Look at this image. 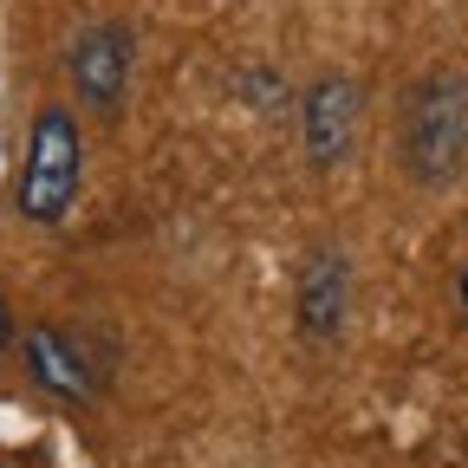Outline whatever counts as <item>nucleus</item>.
Segmentation results:
<instances>
[{"label": "nucleus", "mask_w": 468, "mask_h": 468, "mask_svg": "<svg viewBox=\"0 0 468 468\" xmlns=\"http://www.w3.org/2000/svg\"><path fill=\"white\" fill-rule=\"evenodd\" d=\"M455 300H462V313H468V267H462V280H455Z\"/></svg>", "instance_id": "obj_8"}, {"label": "nucleus", "mask_w": 468, "mask_h": 468, "mask_svg": "<svg viewBox=\"0 0 468 468\" xmlns=\"http://www.w3.org/2000/svg\"><path fill=\"white\" fill-rule=\"evenodd\" d=\"M131 66H137V39H131V27H117V20L79 27V33H72V46H66V79H72V98H79L91 117H117V111H124Z\"/></svg>", "instance_id": "obj_3"}, {"label": "nucleus", "mask_w": 468, "mask_h": 468, "mask_svg": "<svg viewBox=\"0 0 468 468\" xmlns=\"http://www.w3.org/2000/svg\"><path fill=\"white\" fill-rule=\"evenodd\" d=\"M397 156L410 169V183L423 189H449L468 176V79L462 72H430L410 85Z\"/></svg>", "instance_id": "obj_1"}, {"label": "nucleus", "mask_w": 468, "mask_h": 468, "mask_svg": "<svg viewBox=\"0 0 468 468\" xmlns=\"http://www.w3.org/2000/svg\"><path fill=\"white\" fill-rule=\"evenodd\" d=\"M351 137H358V85L345 72H319L300 91V144L313 169H338L351 156Z\"/></svg>", "instance_id": "obj_5"}, {"label": "nucleus", "mask_w": 468, "mask_h": 468, "mask_svg": "<svg viewBox=\"0 0 468 468\" xmlns=\"http://www.w3.org/2000/svg\"><path fill=\"white\" fill-rule=\"evenodd\" d=\"M79 176H85V137H79V117L66 104H39L33 124H27V156L14 176V208L39 228L66 221L79 202Z\"/></svg>", "instance_id": "obj_2"}, {"label": "nucleus", "mask_w": 468, "mask_h": 468, "mask_svg": "<svg viewBox=\"0 0 468 468\" xmlns=\"http://www.w3.org/2000/svg\"><path fill=\"white\" fill-rule=\"evenodd\" d=\"M20 358H27V378L58 403H98L104 390V365L91 358V345L72 325H33L20 338Z\"/></svg>", "instance_id": "obj_4"}, {"label": "nucleus", "mask_w": 468, "mask_h": 468, "mask_svg": "<svg viewBox=\"0 0 468 468\" xmlns=\"http://www.w3.org/2000/svg\"><path fill=\"white\" fill-rule=\"evenodd\" d=\"M7 345H14V306H7V292H0V358H7Z\"/></svg>", "instance_id": "obj_7"}, {"label": "nucleus", "mask_w": 468, "mask_h": 468, "mask_svg": "<svg viewBox=\"0 0 468 468\" xmlns=\"http://www.w3.org/2000/svg\"><path fill=\"white\" fill-rule=\"evenodd\" d=\"M300 332L313 338V345H332L338 332H345V313H351V267H345V254L338 248H319V254H306V267H300Z\"/></svg>", "instance_id": "obj_6"}]
</instances>
